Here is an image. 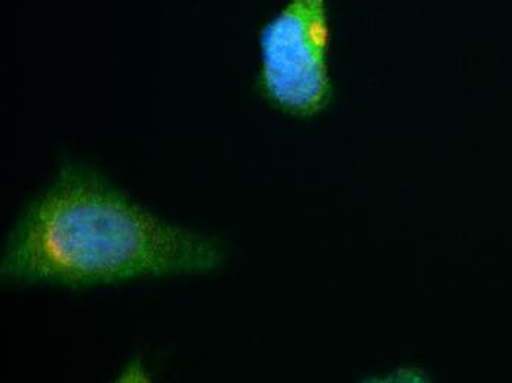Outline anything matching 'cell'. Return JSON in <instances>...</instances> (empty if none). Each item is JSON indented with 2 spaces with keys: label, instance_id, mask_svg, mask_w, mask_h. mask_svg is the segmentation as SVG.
<instances>
[{
  "label": "cell",
  "instance_id": "6da1fadb",
  "mask_svg": "<svg viewBox=\"0 0 512 383\" xmlns=\"http://www.w3.org/2000/svg\"><path fill=\"white\" fill-rule=\"evenodd\" d=\"M224 261L217 236L162 219L74 164L21 210L3 244L0 276L20 286L81 289L205 276Z\"/></svg>",
  "mask_w": 512,
  "mask_h": 383
},
{
  "label": "cell",
  "instance_id": "7a4b0ae2",
  "mask_svg": "<svg viewBox=\"0 0 512 383\" xmlns=\"http://www.w3.org/2000/svg\"><path fill=\"white\" fill-rule=\"evenodd\" d=\"M258 86L287 114L312 117L332 98L327 0H287L259 31Z\"/></svg>",
  "mask_w": 512,
  "mask_h": 383
}]
</instances>
